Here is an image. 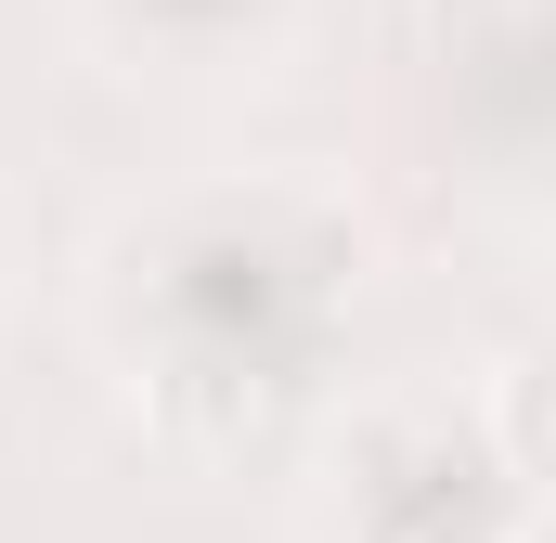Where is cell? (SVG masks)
<instances>
[{"mask_svg": "<svg viewBox=\"0 0 556 543\" xmlns=\"http://www.w3.org/2000/svg\"><path fill=\"white\" fill-rule=\"evenodd\" d=\"M363 298V207L337 181H207L104 260V337L181 453H247L337 311Z\"/></svg>", "mask_w": 556, "mask_h": 543, "instance_id": "cell-1", "label": "cell"}, {"mask_svg": "<svg viewBox=\"0 0 556 543\" xmlns=\"http://www.w3.org/2000/svg\"><path fill=\"white\" fill-rule=\"evenodd\" d=\"M337 479V543H531V479L492 466L466 402H363L324 453Z\"/></svg>", "mask_w": 556, "mask_h": 543, "instance_id": "cell-2", "label": "cell"}, {"mask_svg": "<svg viewBox=\"0 0 556 543\" xmlns=\"http://www.w3.org/2000/svg\"><path fill=\"white\" fill-rule=\"evenodd\" d=\"M311 0H91L104 52L130 78H260L285 39H298Z\"/></svg>", "mask_w": 556, "mask_h": 543, "instance_id": "cell-3", "label": "cell"}]
</instances>
